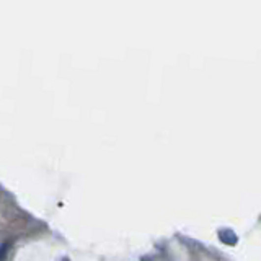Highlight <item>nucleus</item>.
<instances>
[{
  "instance_id": "f257e3e1",
  "label": "nucleus",
  "mask_w": 261,
  "mask_h": 261,
  "mask_svg": "<svg viewBox=\"0 0 261 261\" xmlns=\"http://www.w3.org/2000/svg\"><path fill=\"white\" fill-rule=\"evenodd\" d=\"M221 240L225 243H229V245H233L235 242H237V237H235L230 230H225V232H221Z\"/></svg>"
},
{
  "instance_id": "f03ea898",
  "label": "nucleus",
  "mask_w": 261,
  "mask_h": 261,
  "mask_svg": "<svg viewBox=\"0 0 261 261\" xmlns=\"http://www.w3.org/2000/svg\"><path fill=\"white\" fill-rule=\"evenodd\" d=\"M8 252V243H2L0 245V261L5 260V255Z\"/></svg>"
}]
</instances>
